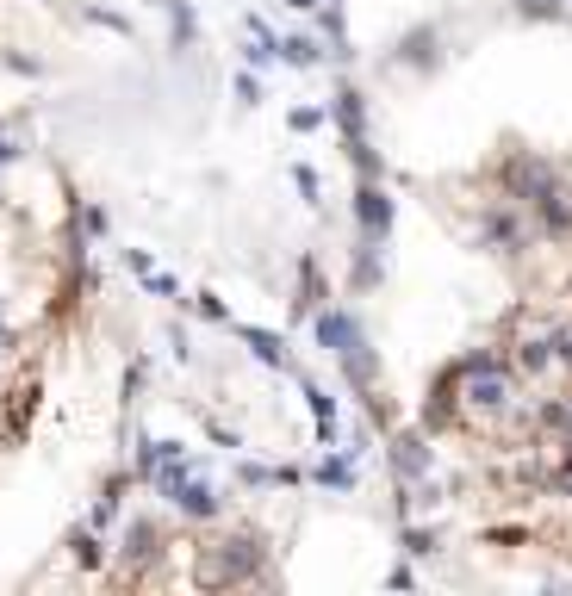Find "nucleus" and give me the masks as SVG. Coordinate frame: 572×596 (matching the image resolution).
Instances as JSON below:
<instances>
[{
  "mask_svg": "<svg viewBox=\"0 0 572 596\" xmlns=\"http://www.w3.org/2000/svg\"><path fill=\"white\" fill-rule=\"evenodd\" d=\"M180 503V510H193V516H212L218 510V497H212V485H193V479H180L175 491H169Z\"/></svg>",
  "mask_w": 572,
  "mask_h": 596,
  "instance_id": "nucleus-1",
  "label": "nucleus"
},
{
  "mask_svg": "<svg viewBox=\"0 0 572 596\" xmlns=\"http://www.w3.org/2000/svg\"><path fill=\"white\" fill-rule=\"evenodd\" d=\"M361 224H367V230H373V237H380V230H386V199H380V193H373V187H361Z\"/></svg>",
  "mask_w": 572,
  "mask_h": 596,
  "instance_id": "nucleus-2",
  "label": "nucleus"
},
{
  "mask_svg": "<svg viewBox=\"0 0 572 596\" xmlns=\"http://www.w3.org/2000/svg\"><path fill=\"white\" fill-rule=\"evenodd\" d=\"M250 349H261V360H274V367H281V342H274V336H255V329H250Z\"/></svg>",
  "mask_w": 572,
  "mask_h": 596,
  "instance_id": "nucleus-3",
  "label": "nucleus"
},
{
  "mask_svg": "<svg viewBox=\"0 0 572 596\" xmlns=\"http://www.w3.org/2000/svg\"><path fill=\"white\" fill-rule=\"evenodd\" d=\"M286 56H292V63H318V44H305V37H292V44H286Z\"/></svg>",
  "mask_w": 572,
  "mask_h": 596,
  "instance_id": "nucleus-4",
  "label": "nucleus"
},
{
  "mask_svg": "<svg viewBox=\"0 0 572 596\" xmlns=\"http://www.w3.org/2000/svg\"><path fill=\"white\" fill-rule=\"evenodd\" d=\"M567 360H572V329H567Z\"/></svg>",
  "mask_w": 572,
  "mask_h": 596,
  "instance_id": "nucleus-5",
  "label": "nucleus"
},
{
  "mask_svg": "<svg viewBox=\"0 0 572 596\" xmlns=\"http://www.w3.org/2000/svg\"><path fill=\"white\" fill-rule=\"evenodd\" d=\"M292 6H318V0H292Z\"/></svg>",
  "mask_w": 572,
  "mask_h": 596,
  "instance_id": "nucleus-6",
  "label": "nucleus"
}]
</instances>
